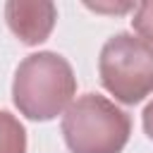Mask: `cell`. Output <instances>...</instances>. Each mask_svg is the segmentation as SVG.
<instances>
[{
  "instance_id": "1",
  "label": "cell",
  "mask_w": 153,
  "mask_h": 153,
  "mask_svg": "<svg viewBox=\"0 0 153 153\" xmlns=\"http://www.w3.org/2000/svg\"><path fill=\"white\" fill-rule=\"evenodd\" d=\"M76 93V76L67 57L53 50L26 55L12 81V100L17 110L33 120L48 122L62 115Z\"/></svg>"
},
{
  "instance_id": "2",
  "label": "cell",
  "mask_w": 153,
  "mask_h": 153,
  "mask_svg": "<svg viewBox=\"0 0 153 153\" xmlns=\"http://www.w3.org/2000/svg\"><path fill=\"white\" fill-rule=\"evenodd\" d=\"M129 134V115L98 93L79 96L62 115V136L72 153H122Z\"/></svg>"
},
{
  "instance_id": "3",
  "label": "cell",
  "mask_w": 153,
  "mask_h": 153,
  "mask_svg": "<svg viewBox=\"0 0 153 153\" xmlns=\"http://www.w3.org/2000/svg\"><path fill=\"white\" fill-rule=\"evenodd\" d=\"M98 74L115 100L136 105L153 91V48L139 36L120 31L100 48Z\"/></svg>"
},
{
  "instance_id": "4",
  "label": "cell",
  "mask_w": 153,
  "mask_h": 153,
  "mask_svg": "<svg viewBox=\"0 0 153 153\" xmlns=\"http://www.w3.org/2000/svg\"><path fill=\"white\" fill-rule=\"evenodd\" d=\"M5 19L22 43L38 45L53 33L57 7L50 0H10L5 2Z\"/></svg>"
},
{
  "instance_id": "5",
  "label": "cell",
  "mask_w": 153,
  "mask_h": 153,
  "mask_svg": "<svg viewBox=\"0 0 153 153\" xmlns=\"http://www.w3.org/2000/svg\"><path fill=\"white\" fill-rule=\"evenodd\" d=\"M0 153H26V129L7 110H0Z\"/></svg>"
},
{
  "instance_id": "6",
  "label": "cell",
  "mask_w": 153,
  "mask_h": 153,
  "mask_svg": "<svg viewBox=\"0 0 153 153\" xmlns=\"http://www.w3.org/2000/svg\"><path fill=\"white\" fill-rule=\"evenodd\" d=\"M131 24H134V31L139 33V38L153 48V2H141L136 7Z\"/></svg>"
},
{
  "instance_id": "7",
  "label": "cell",
  "mask_w": 153,
  "mask_h": 153,
  "mask_svg": "<svg viewBox=\"0 0 153 153\" xmlns=\"http://www.w3.org/2000/svg\"><path fill=\"white\" fill-rule=\"evenodd\" d=\"M141 122H143V131L146 136L153 141V100L143 108V115H141Z\"/></svg>"
}]
</instances>
